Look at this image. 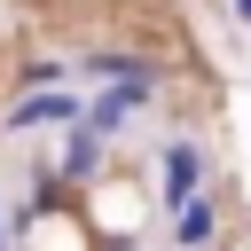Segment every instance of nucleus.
I'll list each match as a JSON object with an SVG mask.
<instances>
[{
	"instance_id": "f257e3e1",
	"label": "nucleus",
	"mask_w": 251,
	"mask_h": 251,
	"mask_svg": "<svg viewBox=\"0 0 251 251\" xmlns=\"http://www.w3.org/2000/svg\"><path fill=\"white\" fill-rule=\"evenodd\" d=\"M196 180H204V157H196V149H188V141H173V149H165V188H173V196H165V204H173V212H180V204H188V196H196Z\"/></svg>"
},
{
	"instance_id": "f03ea898",
	"label": "nucleus",
	"mask_w": 251,
	"mask_h": 251,
	"mask_svg": "<svg viewBox=\"0 0 251 251\" xmlns=\"http://www.w3.org/2000/svg\"><path fill=\"white\" fill-rule=\"evenodd\" d=\"M71 110H78V102H71V94H24V102H16V110H8V126H16V133H24V126H47V118H71Z\"/></svg>"
},
{
	"instance_id": "7ed1b4c3",
	"label": "nucleus",
	"mask_w": 251,
	"mask_h": 251,
	"mask_svg": "<svg viewBox=\"0 0 251 251\" xmlns=\"http://www.w3.org/2000/svg\"><path fill=\"white\" fill-rule=\"evenodd\" d=\"M173 235H180V243H204V235H212V204H196V196H188V204L173 212Z\"/></svg>"
},
{
	"instance_id": "20e7f679",
	"label": "nucleus",
	"mask_w": 251,
	"mask_h": 251,
	"mask_svg": "<svg viewBox=\"0 0 251 251\" xmlns=\"http://www.w3.org/2000/svg\"><path fill=\"white\" fill-rule=\"evenodd\" d=\"M235 8H243V16H251V0H235Z\"/></svg>"
},
{
	"instance_id": "39448f33",
	"label": "nucleus",
	"mask_w": 251,
	"mask_h": 251,
	"mask_svg": "<svg viewBox=\"0 0 251 251\" xmlns=\"http://www.w3.org/2000/svg\"><path fill=\"white\" fill-rule=\"evenodd\" d=\"M243 24H251V16H243Z\"/></svg>"
}]
</instances>
